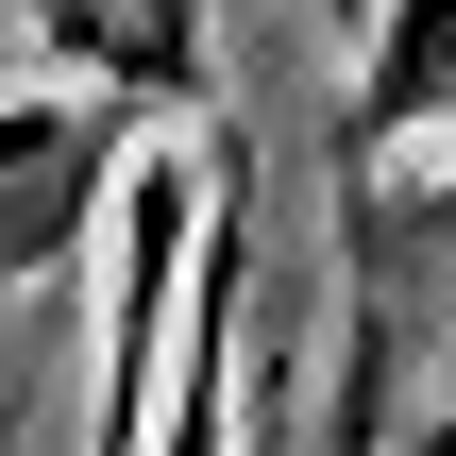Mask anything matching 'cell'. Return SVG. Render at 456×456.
Wrapping results in <instances>:
<instances>
[{
  "label": "cell",
  "mask_w": 456,
  "mask_h": 456,
  "mask_svg": "<svg viewBox=\"0 0 456 456\" xmlns=\"http://www.w3.org/2000/svg\"><path fill=\"white\" fill-rule=\"evenodd\" d=\"M355 152H389V135H456V0H372V34H355V118H338Z\"/></svg>",
  "instance_id": "cell-3"
},
{
  "label": "cell",
  "mask_w": 456,
  "mask_h": 456,
  "mask_svg": "<svg viewBox=\"0 0 456 456\" xmlns=\"http://www.w3.org/2000/svg\"><path fill=\"white\" fill-rule=\"evenodd\" d=\"M135 102L102 85H0V288H34L51 254H85L135 186Z\"/></svg>",
  "instance_id": "cell-1"
},
{
  "label": "cell",
  "mask_w": 456,
  "mask_h": 456,
  "mask_svg": "<svg viewBox=\"0 0 456 456\" xmlns=\"http://www.w3.org/2000/svg\"><path fill=\"white\" fill-rule=\"evenodd\" d=\"M51 85H102L135 118H203V0H17Z\"/></svg>",
  "instance_id": "cell-2"
},
{
  "label": "cell",
  "mask_w": 456,
  "mask_h": 456,
  "mask_svg": "<svg viewBox=\"0 0 456 456\" xmlns=\"http://www.w3.org/2000/svg\"><path fill=\"white\" fill-rule=\"evenodd\" d=\"M322 17H338V34H372V0H322Z\"/></svg>",
  "instance_id": "cell-4"
}]
</instances>
